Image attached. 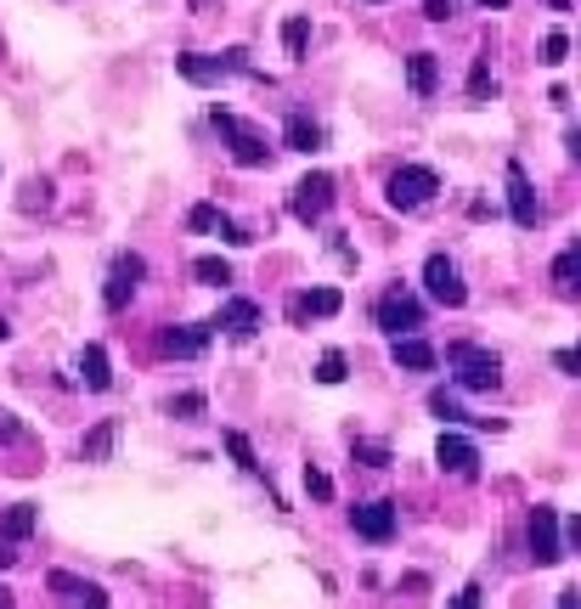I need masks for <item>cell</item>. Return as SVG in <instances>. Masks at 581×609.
Segmentation results:
<instances>
[{
	"label": "cell",
	"instance_id": "ab89813d",
	"mask_svg": "<svg viewBox=\"0 0 581 609\" xmlns=\"http://www.w3.org/2000/svg\"><path fill=\"white\" fill-rule=\"evenodd\" d=\"M559 609H581V593H576V587H565V593H559Z\"/></svg>",
	"mask_w": 581,
	"mask_h": 609
},
{
	"label": "cell",
	"instance_id": "836d02e7",
	"mask_svg": "<svg viewBox=\"0 0 581 609\" xmlns=\"http://www.w3.org/2000/svg\"><path fill=\"white\" fill-rule=\"evenodd\" d=\"M204 412V395H170V418H198Z\"/></svg>",
	"mask_w": 581,
	"mask_h": 609
},
{
	"label": "cell",
	"instance_id": "cb8c5ba5",
	"mask_svg": "<svg viewBox=\"0 0 581 609\" xmlns=\"http://www.w3.org/2000/svg\"><path fill=\"white\" fill-rule=\"evenodd\" d=\"M220 440H226V452L237 457V469H243V474H260V457H254V446H249V435H243V429H226Z\"/></svg>",
	"mask_w": 581,
	"mask_h": 609
},
{
	"label": "cell",
	"instance_id": "e575fe53",
	"mask_svg": "<svg viewBox=\"0 0 581 609\" xmlns=\"http://www.w3.org/2000/svg\"><path fill=\"white\" fill-rule=\"evenodd\" d=\"M79 604L85 609H108V593H102L96 581H85V587H79Z\"/></svg>",
	"mask_w": 581,
	"mask_h": 609
},
{
	"label": "cell",
	"instance_id": "8fae6325",
	"mask_svg": "<svg viewBox=\"0 0 581 609\" xmlns=\"http://www.w3.org/2000/svg\"><path fill=\"white\" fill-rule=\"evenodd\" d=\"M209 322H181V328H164L158 333V350L164 356H181V361H192V356H204L209 350Z\"/></svg>",
	"mask_w": 581,
	"mask_h": 609
},
{
	"label": "cell",
	"instance_id": "ee69618b",
	"mask_svg": "<svg viewBox=\"0 0 581 609\" xmlns=\"http://www.w3.org/2000/svg\"><path fill=\"white\" fill-rule=\"evenodd\" d=\"M6 333H12V328H6V322H0V344H6Z\"/></svg>",
	"mask_w": 581,
	"mask_h": 609
},
{
	"label": "cell",
	"instance_id": "6da1fadb",
	"mask_svg": "<svg viewBox=\"0 0 581 609\" xmlns=\"http://www.w3.org/2000/svg\"><path fill=\"white\" fill-rule=\"evenodd\" d=\"M446 367H452V378L463 384V390H497L503 384V361L491 356V350H480V344H469V339H452L446 344Z\"/></svg>",
	"mask_w": 581,
	"mask_h": 609
},
{
	"label": "cell",
	"instance_id": "e0dca14e",
	"mask_svg": "<svg viewBox=\"0 0 581 609\" xmlns=\"http://www.w3.org/2000/svg\"><path fill=\"white\" fill-rule=\"evenodd\" d=\"M553 288H559V299H576V288H581V243H565V254L553 260Z\"/></svg>",
	"mask_w": 581,
	"mask_h": 609
},
{
	"label": "cell",
	"instance_id": "d590c367",
	"mask_svg": "<svg viewBox=\"0 0 581 609\" xmlns=\"http://www.w3.org/2000/svg\"><path fill=\"white\" fill-rule=\"evenodd\" d=\"M23 435H29V429H23V423H17L6 406H0V440H23Z\"/></svg>",
	"mask_w": 581,
	"mask_h": 609
},
{
	"label": "cell",
	"instance_id": "5b68a950",
	"mask_svg": "<svg viewBox=\"0 0 581 609\" xmlns=\"http://www.w3.org/2000/svg\"><path fill=\"white\" fill-rule=\"evenodd\" d=\"M288 209H294V220L299 226H322L328 220V209H333V175H305L294 187V198H288Z\"/></svg>",
	"mask_w": 581,
	"mask_h": 609
},
{
	"label": "cell",
	"instance_id": "1f68e13d",
	"mask_svg": "<svg viewBox=\"0 0 581 609\" xmlns=\"http://www.w3.org/2000/svg\"><path fill=\"white\" fill-rule=\"evenodd\" d=\"M305 491H311L316 502H328V497H333V480H328L322 469H311V463H305Z\"/></svg>",
	"mask_w": 581,
	"mask_h": 609
},
{
	"label": "cell",
	"instance_id": "b9f144b4",
	"mask_svg": "<svg viewBox=\"0 0 581 609\" xmlns=\"http://www.w3.org/2000/svg\"><path fill=\"white\" fill-rule=\"evenodd\" d=\"M0 609H17V598H12V593H6V587H0Z\"/></svg>",
	"mask_w": 581,
	"mask_h": 609
},
{
	"label": "cell",
	"instance_id": "9a60e30c",
	"mask_svg": "<svg viewBox=\"0 0 581 609\" xmlns=\"http://www.w3.org/2000/svg\"><path fill=\"white\" fill-rule=\"evenodd\" d=\"M209 328H226L232 339H254V333H260V305H254V299H226Z\"/></svg>",
	"mask_w": 581,
	"mask_h": 609
},
{
	"label": "cell",
	"instance_id": "ba28073f",
	"mask_svg": "<svg viewBox=\"0 0 581 609\" xmlns=\"http://www.w3.org/2000/svg\"><path fill=\"white\" fill-rule=\"evenodd\" d=\"M142 277H147L142 254H119L113 271H108V288H102V305H108V311H125L130 299H136V288H142Z\"/></svg>",
	"mask_w": 581,
	"mask_h": 609
},
{
	"label": "cell",
	"instance_id": "d6a6232c",
	"mask_svg": "<svg viewBox=\"0 0 581 609\" xmlns=\"http://www.w3.org/2000/svg\"><path fill=\"white\" fill-rule=\"evenodd\" d=\"M215 215H220L215 203H192V209H187V226H192V232H209V226H215Z\"/></svg>",
	"mask_w": 581,
	"mask_h": 609
},
{
	"label": "cell",
	"instance_id": "7bdbcfd3",
	"mask_svg": "<svg viewBox=\"0 0 581 609\" xmlns=\"http://www.w3.org/2000/svg\"><path fill=\"white\" fill-rule=\"evenodd\" d=\"M480 6H486V12H503V6H508V0H480Z\"/></svg>",
	"mask_w": 581,
	"mask_h": 609
},
{
	"label": "cell",
	"instance_id": "4316f807",
	"mask_svg": "<svg viewBox=\"0 0 581 609\" xmlns=\"http://www.w3.org/2000/svg\"><path fill=\"white\" fill-rule=\"evenodd\" d=\"M429 412H435L440 423H469V412H463V401H457L452 390H435V395H429Z\"/></svg>",
	"mask_w": 581,
	"mask_h": 609
},
{
	"label": "cell",
	"instance_id": "9c48e42d",
	"mask_svg": "<svg viewBox=\"0 0 581 609\" xmlns=\"http://www.w3.org/2000/svg\"><path fill=\"white\" fill-rule=\"evenodd\" d=\"M525 536H531V559L536 564H559L565 559V542H559V508H531Z\"/></svg>",
	"mask_w": 581,
	"mask_h": 609
},
{
	"label": "cell",
	"instance_id": "8992f818",
	"mask_svg": "<svg viewBox=\"0 0 581 609\" xmlns=\"http://www.w3.org/2000/svg\"><path fill=\"white\" fill-rule=\"evenodd\" d=\"M373 322L390 333V339H401V333H418V328H424V305H418L412 294H401V288H390V294L378 299Z\"/></svg>",
	"mask_w": 581,
	"mask_h": 609
},
{
	"label": "cell",
	"instance_id": "4fadbf2b",
	"mask_svg": "<svg viewBox=\"0 0 581 609\" xmlns=\"http://www.w3.org/2000/svg\"><path fill=\"white\" fill-rule=\"evenodd\" d=\"M350 525H356V536H367V542H390L395 536V502H356V508H350Z\"/></svg>",
	"mask_w": 581,
	"mask_h": 609
},
{
	"label": "cell",
	"instance_id": "44dd1931",
	"mask_svg": "<svg viewBox=\"0 0 581 609\" xmlns=\"http://www.w3.org/2000/svg\"><path fill=\"white\" fill-rule=\"evenodd\" d=\"M113 440H119V423H113V418H102V423L91 429V435L79 440V457H85V463H108Z\"/></svg>",
	"mask_w": 581,
	"mask_h": 609
},
{
	"label": "cell",
	"instance_id": "ac0fdd59",
	"mask_svg": "<svg viewBox=\"0 0 581 609\" xmlns=\"http://www.w3.org/2000/svg\"><path fill=\"white\" fill-rule=\"evenodd\" d=\"M407 85H412L418 96H435V85H440L435 51H412V57H407Z\"/></svg>",
	"mask_w": 581,
	"mask_h": 609
},
{
	"label": "cell",
	"instance_id": "f1b7e54d",
	"mask_svg": "<svg viewBox=\"0 0 581 609\" xmlns=\"http://www.w3.org/2000/svg\"><path fill=\"white\" fill-rule=\"evenodd\" d=\"M209 232H215V237H220V243H232V249H243V243H254V237H249V232H243V226H237V220H232V215H215V226H209Z\"/></svg>",
	"mask_w": 581,
	"mask_h": 609
},
{
	"label": "cell",
	"instance_id": "3957f363",
	"mask_svg": "<svg viewBox=\"0 0 581 609\" xmlns=\"http://www.w3.org/2000/svg\"><path fill=\"white\" fill-rule=\"evenodd\" d=\"M435 192H440V175H435V170H424V164H401V170L384 181V203H390V209H401V215L424 209Z\"/></svg>",
	"mask_w": 581,
	"mask_h": 609
},
{
	"label": "cell",
	"instance_id": "d6986e66",
	"mask_svg": "<svg viewBox=\"0 0 581 609\" xmlns=\"http://www.w3.org/2000/svg\"><path fill=\"white\" fill-rule=\"evenodd\" d=\"M79 373H85V390H108L113 384L108 350H102V344H85V350H79Z\"/></svg>",
	"mask_w": 581,
	"mask_h": 609
},
{
	"label": "cell",
	"instance_id": "484cf974",
	"mask_svg": "<svg viewBox=\"0 0 581 609\" xmlns=\"http://www.w3.org/2000/svg\"><path fill=\"white\" fill-rule=\"evenodd\" d=\"M192 277L209 282V288H220V282H232V266H226L220 254H204V260H192Z\"/></svg>",
	"mask_w": 581,
	"mask_h": 609
},
{
	"label": "cell",
	"instance_id": "30bf717a",
	"mask_svg": "<svg viewBox=\"0 0 581 609\" xmlns=\"http://www.w3.org/2000/svg\"><path fill=\"white\" fill-rule=\"evenodd\" d=\"M435 463L446 474H457V480H474V474H480V452H474V440H463L457 429H446V435H440Z\"/></svg>",
	"mask_w": 581,
	"mask_h": 609
},
{
	"label": "cell",
	"instance_id": "603a6c76",
	"mask_svg": "<svg viewBox=\"0 0 581 609\" xmlns=\"http://www.w3.org/2000/svg\"><path fill=\"white\" fill-rule=\"evenodd\" d=\"M305 40H311V17L294 12L283 23V51H288V63H305Z\"/></svg>",
	"mask_w": 581,
	"mask_h": 609
},
{
	"label": "cell",
	"instance_id": "7402d4cb",
	"mask_svg": "<svg viewBox=\"0 0 581 609\" xmlns=\"http://www.w3.org/2000/svg\"><path fill=\"white\" fill-rule=\"evenodd\" d=\"M34 525H40V508H34V502H12L6 519H0V536H6V542H23V536H34Z\"/></svg>",
	"mask_w": 581,
	"mask_h": 609
},
{
	"label": "cell",
	"instance_id": "ffe728a7",
	"mask_svg": "<svg viewBox=\"0 0 581 609\" xmlns=\"http://www.w3.org/2000/svg\"><path fill=\"white\" fill-rule=\"evenodd\" d=\"M283 147L288 153H316V147H322V125H311L305 113H294L283 125Z\"/></svg>",
	"mask_w": 581,
	"mask_h": 609
},
{
	"label": "cell",
	"instance_id": "4dcf8cb0",
	"mask_svg": "<svg viewBox=\"0 0 581 609\" xmlns=\"http://www.w3.org/2000/svg\"><path fill=\"white\" fill-rule=\"evenodd\" d=\"M565 51H570L565 29H553L548 40H542V63H548V68H559V63H565Z\"/></svg>",
	"mask_w": 581,
	"mask_h": 609
},
{
	"label": "cell",
	"instance_id": "7a4b0ae2",
	"mask_svg": "<svg viewBox=\"0 0 581 609\" xmlns=\"http://www.w3.org/2000/svg\"><path fill=\"white\" fill-rule=\"evenodd\" d=\"M215 130H220V141L232 147V158L243 164V170H260V164H271V141H266V130L243 125V119H237V113H226V108H215Z\"/></svg>",
	"mask_w": 581,
	"mask_h": 609
},
{
	"label": "cell",
	"instance_id": "277c9868",
	"mask_svg": "<svg viewBox=\"0 0 581 609\" xmlns=\"http://www.w3.org/2000/svg\"><path fill=\"white\" fill-rule=\"evenodd\" d=\"M175 74L192 79V85H226L232 74H249V51L232 46L226 57H204V51H181L175 57Z\"/></svg>",
	"mask_w": 581,
	"mask_h": 609
},
{
	"label": "cell",
	"instance_id": "52a82bcc",
	"mask_svg": "<svg viewBox=\"0 0 581 609\" xmlns=\"http://www.w3.org/2000/svg\"><path fill=\"white\" fill-rule=\"evenodd\" d=\"M424 288H429L435 305H446V311L469 305V288H463V277H457V266L446 260V254H429V260H424Z\"/></svg>",
	"mask_w": 581,
	"mask_h": 609
},
{
	"label": "cell",
	"instance_id": "f546056e",
	"mask_svg": "<svg viewBox=\"0 0 581 609\" xmlns=\"http://www.w3.org/2000/svg\"><path fill=\"white\" fill-rule=\"evenodd\" d=\"M356 463H362V469H384V463H390V446H378V440H356Z\"/></svg>",
	"mask_w": 581,
	"mask_h": 609
},
{
	"label": "cell",
	"instance_id": "2e32d148",
	"mask_svg": "<svg viewBox=\"0 0 581 609\" xmlns=\"http://www.w3.org/2000/svg\"><path fill=\"white\" fill-rule=\"evenodd\" d=\"M390 356H395V367H401V373H435L440 350H435L429 339H418V333H401Z\"/></svg>",
	"mask_w": 581,
	"mask_h": 609
},
{
	"label": "cell",
	"instance_id": "60d3db41",
	"mask_svg": "<svg viewBox=\"0 0 581 609\" xmlns=\"http://www.w3.org/2000/svg\"><path fill=\"white\" fill-rule=\"evenodd\" d=\"M12 564H17V553H12V542H6L0 547V570H12Z\"/></svg>",
	"mask_w": 581,
	"mask_h": 609
},
{
	"label": "cell",
	"instance_id": "83f0119b",
	"mask_svg": "<svg viewBox=\"0 0 581 609\" xmlns=\"http://www.w3.org/2000/svg\"><path fill=\"white\" fill-rule=\"evenodd\" d=\"M345 350H328V356L316 361V378H322V384H345Z\"/></svg>",
	"mask_w": 581,
	"mask_h": 609
},
{
	"label": "cell",
	"instance_id": "f35d334b",
	"mask_svg": "<svg viewBox=\"0 0 581 609\" xmlns=\"http://www.w3.org/2000/svg\"><path fill=\"white\" fill-rule=\"evenodd\" d=\"M553 367H559V373H570V378H576L581 356H576V350H559V356H553Z\"/></svg>",
	"mask_w": 581,
	"mask_h": 609
},
{
	"label": "cell",
	"instance_id": "7c38bea8",
	"mask_svg": "<svg viewBox=\"0 0 581 609\" xmlns=\"http://www.w3.org/2000/svg\"><path fill=\"white\" fill-rule=\"evenodd\" d=\"M508 215H514V226H525V232L542 220V203H536V192H531V175L519 170V164H508Z\"/></svg>",
	"mask_w": 581,
	"mask_h": 609
},
{
	"label": "cell",
	"instance_id": "8d00e7d4",
	"mask_svg": "<svg viewBox=\"0 0 581 609\" xmlns=\"http://www.w3.org/2000/svg\"><path fill=\"white\" fill-rule=\"evenodd\" d=\"M446 609H480V587H474V581H469V587H463V593H457V598H452V604H446Z\"/></svg>",
	"mask_w": 581,
	"mask_h": 609
},
{
	"label": "cell",
	"instance_id": "5bb4252c",
	"mask_svg": "<svg viewBox=\"0 0 581 609\" xmlns=\"http://www.w3.org/2000/svg\"><path fill=\"white\" fill-rule=\"evenodd\" d=\"M339 305H345V294H339V288H299V294L288 299V322H311V316H339Z\"/></svg>",
	"mask_w": 581,
	"mask_h": 609
},
{
	"label": "cell",
	"instance_id": "d4e9b609",
	"mask_svg": "<svg viewBox=\"0 0 581 609\" xmlns=\"http://www.w3.org/2000/svg\"><path fill=\"white\" fill-rule=\"evenodd\" d=\"M491 96H497L491 63H486V57H474V68H469V102H491Z\"/></svg>",
	"mask_w": 581,
	"mask_h": 609
},
{
	"label": "cell",
	"instance_id": "74e56055",
	"mask_svg": "<svg viewBox=\"0 0 581 609\" xmlns=\"http://www.w3.org/2000/svg\"><path fill=\"white\" fill-rule=\"evenodd\" d=\"M424 17L429 23H446V17H452V0H424Z\"/></svg>",
	"mask_w": 581,
	"mask_h": 609
}]
</instances>
